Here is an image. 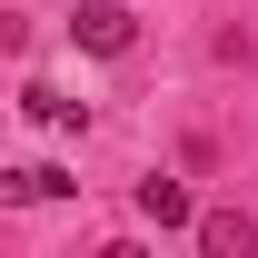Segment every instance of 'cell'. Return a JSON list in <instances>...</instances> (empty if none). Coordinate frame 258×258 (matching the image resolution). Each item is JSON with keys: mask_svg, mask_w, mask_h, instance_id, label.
Here are the masks:
<instances>
[{"mask_svg": "<svg viewBox=\"0 0 258 258\" xmlns=\"http://www.w3.org/2000/svg\"><path fill=\"white\" fill-rule=\"evenodd\" d=\"M70 40L99 50V60H129V50H139V20H129L119 0H80V10H70Z\"/></svg>", "mask_w": 258, "mask_h": 258, "instance_id": "1", "label": "cell"}, {"mask_svg": "<svg viewBox=\"0 0 258 258\" xmlns=\"http://www.w3.org/2000/svg\"><path fill=\"white\" fill-rule=\"evenodd\" d=\"M209 258H258V219L248 209H199V228H189Z\"/></svg>", "mask_w": 258, "mask_h": 258, "instance_id": "2", "label": "cell"}, {"mask_svg": "<svg viewBox=\"0 0 258 258\" xmlns=\"http://www.w3.org/2000/svg\"><path fill=\"white\" fill-rule=\"evenodd\" d=\"M139 219H149V228H199V199L159 169V179H139Z\"/></svg>", "mask_w": 258, "mask_h": 258, "instance_id": "3", "label": "cell"}, {"mask_svg": "<svg viewBox=\"0 0 258 258\" xmlns=\"http://www.w3.org/2000/svg\"><path fill=\"white\" fill-rule=\"evenodd\" d=\"M20 119H40V129H80V99H60L50 80H30V90H20Z\"/></svg>", "mask_w": 258, "mask_h": 258, "instance_id": "4", "label": "cell"}, {"mask_svg": "<svg viewBox=\"0 0 258 258\" xmlns=\"http://www.w3.org/2000/svg\"><path fill=\"white\" fill-rule=\"evenodd\" d=\"M80 179L70 169H50V159H30V169H10V199H70Z\"/></svg>", "mask_w": 258, "mask_h": 258, "instance_id": "5", "label": "cell"}]
</instances>
